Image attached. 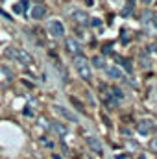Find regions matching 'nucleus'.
Wrapping results in <instances>:
<instances>
[{"label": "nucleus", "mask_w": 157, "mask_h": 159, "mask_svg": "<svg viewBox=\"0 0 157 159\" xmlns=\"http://www.w3.org/2000/svg\"><path fill=\"white\" fill-rule=\"evenodd\" d=\"M74 69H76V72L79 74V78L85 80V81H89V80L92 78V72H91V63H89V59L87 57H83V56H74Z\"/></svg>", "instance_id": "f257e3e1"}, {"label": "nucleus", "mask_w": 157, "mask_h": 159, "mask_svg": "<svg viewBox=\"0 0 157 159\" xmlns=\"http://www.w3.org/2000/svg\"><path fill=\"white\" fill-rule=\"evenodd\" d=\"M6 54H7L11 59H17V61L22 63V65H32V61H34V57H32L26 50L17 48V46H9V48L6 50Z\"/></svg>", "instance_id": "f03ea898"}, {"label": "nucleus", "mask_w": 157, "mask_h": 159, "mask_svg": "<svg viewBox=\"0 0 157 159\" xmlns=\"http://www.w3.org/2000/svg\"><path fill=\"white\" fill-rule=\"evenodd\" d=\"M48 34H50L52 37H56V39L65 37V26H63V22L57 20V19H52V20L48 22Z\"/></svg>", "instance_id": "7ed1b4c3"}, {"label": "nucleus", "mask_w": 157, "mask_h": 159, "mask_svg": "<svg viewBox=\"0 0 157 159\" xmlns=\"http://www.w3.org/2000/svg\"><path fill=\"white\" fill-rule=\"evenodd\" d=\"M85 141H87L89 148H91L94 154H98V156H102V154H104V146H102V143H100V139H98V137H94V135H87V137H85Z\"/></svg>", "instance_id": "20e7f679"}, {"label": "nucleus", "mask_w": 157, "mask_h": 159, "mask_svg": "<svg viewBox=\"0 0 157 159\" xmlns=\"http://www.w3.org/2000/svg\"><path fill=\"white\" fill-rule=\"evenodd\" d=\"M135 128H137V131H139L141 135H148V133L154 129V122H152L150 119H142V120H139V122H137V126H135Z\"/></svg>", "instance_id": "39448f33"}, {"label": "nucleus", "mask_w": 157, "mask_h": 159, "mask_svg": "<svg viewBox=\"0 0 157 159\" xmlns=\"http://www.w3.org/2000/svg\"><path fill=\"white\" fill-rule=\"evenodd\" d=\"M65 48H67V52L72 54V56H79V50H81L79 43L74 39V37H67V39H65Z\"/></svg>", "instance_id": "423d86ee"}, {"label": "nucleus", "mask_w": 157, "mask_h": 159, "mask_svg": "<svg viewBox=\"0 0 157 159\" xmlns=\"http://www.w3.org/2000/svg\"><path fill=\"white\" fill-rule=\"evenodd\" d=\"M105 72H107V76L115 80H126V74L118 69V65H105Z\"/></svg>", "instance_id": "0eeeda50"}, {"label": "nucleus", "mask_w": 157, "mask_h": 159, "mask_svg": "<svg viewBox=\"0 0 157 159\" xmlns=\"http://www.w3.org/2000/svg\"><path fill=\"white\" fill-rule=\"evenodd\" d=\"M54 109H56V113L61 115L63 119L70 120V122H78V117H76L72 111H69V109H65V107H61V106H54Z\"/></svg>", "instance_id": "6e6552de"}, {"label": "nucleus", "mask_w": 157, "mask_h": 159, "mask_svg": "<svg viewBox=\"0 0 157 159\" xmlns=\"http://www.w3.org/2000/svg\"><path fill=\"white\" fill-rule=\"evenodd\" d=\"M44 15H46V6H43V4H35V6L32 7V19L41 20Z\"/></svg>", "instance_id": "1a4fd4ad"}, {"label": "nucleus", "mask_w": 157, "mask_h": 159, "mask_svg": "<svg viewBox=\"0 0 157 159\" xmlns=\"http://www.w3.org/2000/svg\"><path fill=\"white\" fill-rule=\"evenodd\" d=\"M72 19H74L78 24H89V20H91L85 11H74V13H72Z\"/></svg>", "instance_id": "9d476101"}, {"label": "nucleus", "mask_w": 157, "mask_h": 159, "mask_svg": "<svg viewBox=\"0 0 157 159\" xmlns=\"http://www.w3.org/2000/svg\"><path fill=\"white\" fill-rule=\"evenodd\" d=\"M52 128H54V131H56L59 137H65V135L69 133L67 126H65V124H61V122H52Z\"/></svg>", "instance_id": "9b49d317"}, {"label": "nucleus", "mask_w": 157, "mask_h": 159, "mask_svg": "<svg viewBox=\"0 0 157 159\" xmlns=\"http://www.w3.org/2000/svg\"><path fill=\"white\" fill-rule=\"evenodd\" d=\"M13 9H15V13H22V15H24V13H26V9H28V0H22V2H17Z\"/></svg>", "instance_id": "f8f14e48"}, {"label": "nucleus", "mask_w": 157, "mask_h": 159, "mask_svg": "<svg viewBox=\"0 0 157 159\" xmlns=\"http://www.w3.org/2000/svg\"><path fill=\"white\" fill-rule=\"evenodd\" d=\"M91 63H92L96 69H105V61H104V57H102V56H94Z\"/></svg>", "instance_id": "ddd939ff"}, {"label": "nucleus", "mask_w": 157, "mask_h": 159, "mask_svg": "<svg viewBox=\"0 0 157 159\" xmlns=\"http://www.w3.org/2000/svg\"><path fill=\"white\" fill-rule=\"evenodd\" d=\"M117 61H118V63H122V67H124V69H126V70H128V72H129V70H131V67H129V63H128V61H126V59H122V57H117Z\"/></svg>", "instance_id": "4468645a"}, {"label": "nucleus", "mask_w": 157, "mask_h": 159, "mask_svg": "<svg viewBox=\"0 0 157 159\" xmlns=\"http://www.w3.org/2000/svg\"><path fill=\"white\" fill-rule=\"evenodd\" d=\"M150 150H152L154 154H157V137L155 139H152V143H150Z\"/></svg>", "instance_id": "2eb2a0df"}, {"label": "nucleus", "mask_w": 157, "mask_h": 159, "mask_svg": "<svg viewBox=\"0 0 157 159\" xmlns=\"http://www.w3.org/2000/svg\"><path fill=\"white\" fill-rule=\"evenodd\" d=\"M41 143H43L44 146H48V148H52V146H54V143H50V141H48L46 137H43V139H41Z\"/></svg>", "instance_id": "dca6fc26"}, {"label": "nucleus", "mask_w": 157, "mask_h": 159, "mask_svg": "<svg viewBox=\"0 0 157 159\" xmlns=\"http://www.w3.org/2000/svg\"><path fill=\"white\" fill-rule=\"evenodd\" d=\"M139 159H146V157H144V156H141V157H139Z\"/></svg>", "instance_id": "f3484780"}, {"label": "nucleus", "mask_w": 157, "mask_h": 159, "mask_svg": "<svg viewBox=\"0 0 157 159\" xmlns=\"http://www.w3.org/2000/svg\"><path fill=\"white\" fill-rule=\"evenodd\" d=\"M155 26H157V17H155Z\"/></svg>", "instance_id": "a211bd4d"}]
</instances>
